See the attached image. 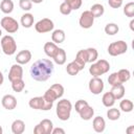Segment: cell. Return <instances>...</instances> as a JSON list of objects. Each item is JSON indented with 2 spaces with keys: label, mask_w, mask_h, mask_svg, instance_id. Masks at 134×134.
Wrapping results in <instances>:
<instances>
[{
  "label": "cell",
  "mask_w": 134,
  "mask_h": 134,
  "mask_svg": "<svg viewBox=\"0 0 134 134\" xmlns=\"http://www.w3.org/2000/svg\"><path fill=\"white\" fill-rule=\"evenodd\" d=\"M54 69L53 63L48 59H41L36 61L29 69L30 76L38 82H45L47 81Z\"/></svg>",
  "instance_id": "cell-1"
},
{
  "label": "cell",
  "mask_w": 134,
  "mask_h": 134,
  "mask_svg": "<svg viewBox=\"0 0 134 134\" xmlns=\"http://www.w3.org/2000/svg\"><path fill=\"white\" fill-rule=\"evenodd\" d=\"M71 111H72V104L69 99L63 98V99H60L59 103L57 104L55 113L60 120H63V121L68 120L70 118Z\"/></svg>",
  "instance_id": "cell-2"
},
{
  "label": "cell",
  "mask_w": 134,
  "mask_h": 134,
  "mask_svg": "<svg viewBox=\"0 0 134 134\" xmlns=\"http://www.w3.org/2000/svg\"><path fill=\"white\" fill-rule=\"evenodd\" d=\"M110 70V64L108 61L102 59L93 62L89 67V73L92 76H100Z\"/></svg>",
  "instance_id": "cell-3"
},
{
  "label": "cell",
  "mask_w": 134,
  "mask_h": 134,
  "mask_svg": "<svg viewBox=\"0 0 134 134\" xmlns=\"http://www.w3.org/2000/svg\"><path fill=\"white\" fill-rule=\"evenodd\" d=\"M63 94H64V87L61 84H53L45 91L43 97L50 103H54V100L61 98Z\"/></svg>",
  "instance_id": "cell-4"
},
{
  "label": "cell",
  "mask_w": 134,
  "mask_h": 134,
  "mask_svg": "<svg viewBox=\"0 0 134 134\" xmlns=\"http://www.w3.org/2000/svg\"><path fill=\"white\" fill-rule=\"evenodd\" d=\"M0 44H1V50L6 55H13L17 51V43L15 39L9 35L2 37Z\"/></svg>",
  "instance_id": "cell-5"
},
{
  "label": "cell",
  "mask_w": 134,
  "mask_h": 134,
  "mask_svg": "<svg viewBox=\"0 0 134 134\" xmlns=\"http://www.w3.org/2000/svg\"><path fill=\"white\" fill-rule=\"evenodd\" d=\"M127 50H128V44L122 40L112 42L108 46V53L112 57H117V55L124 54L127 52Z\"/></svg>",
  "instance_id": "cell-6"
},
{
  "label": "cell",
  "mask_w": 134,
  "mask_h": 134,
  "mask_svg": "<svg viewBox=\"0 0 134 134\" xmlns=\"http://www.w3.org/2000/svg\"><path fill=\"white\" fill-rule=\"evenodd\" d=\"M0 25L8 34H15L19 29V23L12 17H3L0 21Z\"/></svg>",
  "instance_id": "cell-7"
},
{
  "label": "cell",
  "mask_w": 134,
  "mask_h": 134,
  "mask_svg": "<svg viewBox=\"0 0 134 134\" xmlns=\"http://www.w3.org/2000/svg\"><path fill=\"white\" fill-rule=\"evenodd\" d=\"M54 24L53 21L50 20L49 18H43L41 20H39L36 24H35V29L37 32L39 34H45V32H49L53 29Z\"/></svg>",
  "instance_id": "cell-8"
},
{
  "label": "cell",
  "mask_w": 134,
  "mask_h": 134,
  "mask_svg": "<svg viewBox=\"0 0 134 134\" xmlns=\"http://www.w3.org/2000/svg\"><path fill=\"white\" fill-rule=\"evenodd\" d=\"M88 88H89V91L92 93V94H99L100 92H103L104 88H105V84H104V81L99 77V76H93L90 81H89V84H88Z\"/></svg>",
  "instance_id": "cell-9"
},
{
  "label": "cell",
  "mask_w": 134,
  "mask_h": 134,
  "mask_svg": "<svg viewBox=\"0 0 134 134\" xmlns=\"http://www.w3.org/2000/svg\"><path fill=\"white\" fill-rule=\"evenodd\" d=\"M94 17L93 15L91 14L90 10H85L81 14V17L79 19V24L82 28H85V29H88L90 27H92L93 23H94Z\"/></svg>",
  "instance_id": "cell-10"
},
{
  "label": "cell",
  "mask_w": 134,
  "mask_h": 134,
  "mask_svg": "<svg viewBox=\"0 0 134 134\" xmlns=\"http://www.w3.org/2000/svg\"><path fill=\"white\" fill-rule=\"evenodd\" d=\"M19 79H23V68H22V65L17 63V64L12 65L9 72H8V80L13 82Z\"/></svg>",
  "instance_id": "cell-11"
},
{
  "label": "cell",
  "mask_w": 134,
  "mask_h": 134,
  "mask_svg": "<svg viewBox=\"0 0 134 134\" xmlns=\"http://www.w3.org/2000/svg\"><path fill=\"white\" fill-rule=\"evenodd\" d=\"M1 104L6 110H14L17 107V98L12 94H5L1 99Z\"/></svg>",
  "instance_id": "cell-12"
},
{
  "label": "cell",
  "mask_w": 134,
  "mask_h": 134,
  "mask_svg": "<svg viewBox=\"0 0 134 134\" xmlns=\"http://www.w3.org/2000/svg\"><path fill=\"white\" fill-rule=\"evenodd\" d=\"M31 52L28 50V49H24V50H21L17 53L16 55V62L20 65H25L27 63H29V61L31 60Z\"/></svg>",
  "instance_id": "cell-13"
},
{
  "label": "cell",
  "mask_w": 134,
  "mask_h": 134,
  "mask_svg": "<svg viewBox=\"0 0 134 134\" xmlns=\"http://www.w3.org/2000/svg\"><path fill=\"white\" fill-rule=\"evenodd\" d=\"M92 127L96 133H103L106 129V121L102 116H96L93 118Z\"/></svg>",
  "instance_id": "cell-14"
},
{
  "label": "cell",
  "mask_w": 134,
  "mask_h": 134,
  "mask_svg": "<svg viewBox=\"0 0 134 134\" xmlns=\"http://www.w3.org/2000/svg\"><path fill=\"white\" fill-rule=\"evenodd\" d=\"M79 115L83 120H90L94 115V109L88 104L79 112Z\"/></svg>",
  "instance_id": "cell-15"
},
{
  "label": "cell",
  "mask_w": 134,
  "mask_h": 134,
  "mask_svg": "<svg viewBox=\"0 0 134 134\" xmlns=\"http://www.w3.org/2000/svg\"><path fill=\"white\" fill-rule=\"evenodd\" d=\"M125 91H126V89H125V86L122 84H118V85L112 86V88L110 90V92L112 93L114 98L117 99V100L121 99L125 96Z\"/></svg>",
  "instance_id": "cell-16"
},
{
  "label": "cell",
  "mask_w": 134,
  "mask_h": 134,
  "mask_svg": "<svg viewBox=\"0 0 134 134\" xmlns=\"http://www.w3.org/2000/svg\"><path fill=\"white\" fill-rule=\"evenodd\" d=\"M28 106L35 110H43V107H44L43 96H35V97L30 98L28 102Z\"/></svg>",
  "instance_id": "cell-17"
},
{
  "label": "cell",
  "mask_w": 134,
  "mask_h": 134,
  "mask_svg": "<svg viewBox=\"0 0 134 134\" xmlns=\"http://www.w3.org/2000/svg\"><path fill=\"white\" fill-rule=\"evenodd\" d=\"M53 62L58 65H64L66 63V59H67V55H66V51L63 49V48H58L57 52L54 53L53 55Z\"/></svg>",
  "instance_id": "cell-18"
},
{
  "label": "cell",
  "mask_w": 134,
  "mask_h": 134,
  "mask_svg": "<svg viewBox=\"0 0 134 134\" xmlns=\"http://www.w3.org/2000/svg\"><path fill=\"white\" fill-rule=\"evenodd\" d=\"M25 131V122L22 119H16L12 124V132L14 134H22Z\"/></svg>",
  "instance_id": "cell-19"
},
{
  "label": "cell",
  "mask_w": 134,
  "mask_h": 134,
  "mask_svg": "<svg viewBox=\"0 0 134 134\" xmlns=\"http://www.w3.org/2000/svg\"><path fill=\"white\" fill-rule=\"evenodd\" d=\"M21 25L25 28H30L34 25V15L30 13H25L21 16Z\"/></svg>",
  "instance_id": "cell-20"
},
{
  "label": "cell",
  "mask_w": 134,
  "mask_h": 134,
  "mask_svg": "<svg viewBox=\"0 0 134 134\" xmlns=\"http://www.w3.org/2000/svg\"><path fill=\"white\" fill-rule=\"evenodd\" d=\"M65 38H66V36H65V31L63 29H54L51 34V40L55 44L63 43Z\"/></svg>",
  "instance_id": "cell-21"
},
{
  "label": "cell",
  "mask_w": 134,
  "mask_h": 134,
  "mask_svg": "<svg viewBox=\"0 0 134 134\" xmlns=\"http://www.w3.org/2000/svg\"><path fill=\"white\" fill-rule=\"evenodd\" d=\"M58 46H57V44L55 43H53V42H47V43H45L44 44V52H45V54L48 57V58H53V55H54V53L57 52V50H58Z\"/></svg>",
  "instance_id": "cell-22"
},
{
  "label": "cell",
  "mask_w": 134,
  "mask_h": 134,
  "mask_svg": "<svg viewBox=\"0 0 134 134\" xmlns=\"http://www.w3.org/2000/svg\"><path fill=\"white\" fill-rule=\"evenodd\" d=\"M85 54H86V61H87V63H93L98 58V52L93 47H89V48L85 49Z\"/></svg>",
  "instance_id": "cell-23"
},
{
  "label": "cell",
  "mask_w": 134,
  "mask_h": 134,
  "mask_svg": "<svg viewBox=\"0 0 134 134\" xmlns=\"http://www.w3.org/2000/svg\"><path fill=\"white\" fill-rule=\"evenodd\" d=\"M115 100H116V99L114 98V96L112 95V93H111L110 91L104 93V95H103V97H102V103H103V105H104L105 107H107V108L113 107L114 104H115Z\"/></svg>",
  "instance_id": "cell-24"
},
{
  "label": "cell",
  "mask_w": 134,
  "mask_h": 134,
  "mask_svg": "<svg viewBox=\"0 0 134 134\" xmlns=\"http://www.w3.org/2000/svg\"><path fill=\"white\" fill-rule=\"evenodd\" d=\"M0 9L3 14H10L14 10V2L12 0H2L0 3Z\"/></svg>",
  "instance_id": "cell-25"
},
{
  "label": "cell",
  "mask_w": 134,
  "mask_h": 134,
  "mask_svg": "<svg viewBox=\"0 0 134 134\" xmlns=\"http://www.w3.org/2000/svg\"><path fill=\"white\" fill-rule=\"evenodd\" d=\"M90 12L91 14L93 15L94 18H99L104 15L105 13V7L103 4H99V3H95L93 4L91 7H90Z\"/></svg>",
  "instance_id": "cell-26"
},
{
  "label": "cell",
  "mask_w": 134,
  "mask_h": 134,
  "mask_svg": "<svg viewBox=\"0 0 134 134\" xmlns=\"http://www.w3.org/2000/svg\"><path fill=\"white\" fill-rule=\"evenodd\" d=\"M133 108H134V104L131 99H128V98H125L122 100H120L119 103V109L126 113H129V112H132L133 111Z\"/></svg>",
  "instance_id": "cell-27"
},
{
  "label": "cell",
  "mask_w": 134,
  "mask_h": 134,
  "mask_svg": "<svg viewBox=\"0 0 134 134\" xmlns=\"http://www.w3.org/2000/svg\"><path fill=\"white\" fill-rule=\"evenodd\" d=\"M39 124H40L41 127L43 128L44 134H51V131H52V129H53V124H52V121H51L50 119H47V118L42 119Z\"/></svg>",
  "instance_id": "cell-28"
},
{
  "label": "cell",
  "mask_w": 134,
  "mask_h": 134,
  "mask_svg": "<svg viewBox=\"0 0 134 134\" xmlns=\"http://www.w3.org/2000/svg\"><path fill=\"white\" fill-rule=\"evenodd\" d=\"M10 83H12V89L15 92H21L25 88V82L23 81V79L15 80V81H13Z\"/></svg>",
  "instance_id": "cell-29"
},
{
  "label": "cell",
  "mask_w": 134,
  "mask_h": 134,
  "mask_svg": "<svg viewBox=\"0 0 134 134\" xmlns=\"http://www.w3.org/2000/svg\"><path fill=\"white\" fill-rule=\"evenodd\" d=\"M118 30H119V27L115 23H108L105 26V32L108 36H114V35H116L118 32Z\"/></svg>",
  "instance_id": "cell-30"
},
{
  "label": "cell",
  "mask_w": 134,
  "mask_h": 134,
  "mask_svg": "<svg viewBox=\"0 0 134 134\" xmlns=\"http://www.w3.org/2000/svg\"><path fill=\"white\" fill-rule=\"evenodd\" d=\"M107 117L110 120H117L120 117V111L117 108L110 107V109L107 111Z\"/></svg>",
  "instance_id": "cell-31"
},
{
  "label": "cell",
  "mask_w": 134,
  "mask_h": 134,
  "mask_svg": "<svg viewBox=\"0 0 134 134\" xmlns=\"http://www.w3.org/2000/svg\"><path fill=\"white\" fill-rule=\"evenodd\" d=\"M66 71H67V73H68L69 75H76V74L81 71V69H80L79 66L72 61V62H70L69 64H67Z\"/></svg>",
  "instance_id": "cell-32"
},
{
  "label": "cell",
  "mask_w": 134,
  "mask_h": 134,
  "mask_svg": "<svg viewBox=\"0 0 134 134\" xmlns=\"http://www.w3.org/2000/svg\"><path fill=\"white\" fill-rule=\"evenodd\" d=\"M117 73H118V77H119L121 83L128 82L131 77V72H130L129 69H120V70L117 71Z\"/></svg>",
  "instance_id": "cell-33"
},
{
  "label": "cell",
  "mask_w": 134,
  "mask_h": 134,
  "mask_svg": "<svg viewBox=\"0 0 134 134\" xmlns=\"http://www.w3.org/2000/svg\"><path fill=\"white\" fill-rule=\"evenodd\" d=\"M124 14L129 18H133L134 17V2H129V3H127L125 5Z\"/></svg>",
  "instance_id": "cell-34"
},
{
  "label": "cell",
  "mask_w": 134,
  "mask_h": 134,
  "mask_svg": "<svg viewBox=\"0 0 134 134\" xmlns=\"http://www.w3.org/2000/svg\"><path fill=\"white\" fill-rule=\"evenodd\" d=\"M108 83H109V85H111V86H115V85H118V84H122V83L120 82L119 77H118V73H117V72H113V73H111V74L109 75V77H108Z\"/></svg>",
  "instance_id": "cell-35"
},
{
  "label": "cell",
  "mask_w": 134,
  "mask_h": 134,
  "mask_svg": "<svg viewBox=\"0 0 134 134\" xmlns=\"http://www.w3.org/2000/svg\"><path fill=\"white\" fill-rule=\"evenodd\" d=\"M64 2H66L71 7L72 10L79 9L83 4V0H64Z\"/></svg>",
  "instance_id": "cell-36"
},
{
  "label": "cell",
  "mask_w": 134,
  "mask_h": 134,
  "mask_svg": "<svg viewBox=\"0 0 134 134\" xmlns=\"http://www.w3.org/2000/svg\"><path fill=\"white\" fill-rule=\"evenodd\" d=\"M19 6L21 9L28 12L32 7V2L30 0H19Z\"/></svg>",
  "instance_id": "cell-37"
},
{
  "label": "cell",
  "mask_w": 134,
  "mask_h": 134,
  "mask_svg": "<svg viewBox=\"0 0 134 134\" xmlns=\"http://www.w3.org/2000/svg\"><path fill=\"white\" fill-rule=\"evenodd\" d=\"M59 9H60V13H61L62 15H64V16H68V15H70V13L72 12L71 7H70L66 2L61 3V4H60Z\"/></svg>",
  "instance_id": "cell-38"
},
{
  "label": "cell",
  "mask_w": 134,
  "mask_h": 134,
  "mask_svg": "<svg viewBox=\"0 0 134 134\" xmlns=\"http://www.w3.org/2000/svg\"><path fill=\"white\" fill-rule=\"evenodd\" d=\"M86 105H88V103H87V100H84V99H79V100H76V103H75V105H74V109H75V111L79 113Z\"/></svg>",
  "instance_id": "cell-39"
},
{
  "label": "cell",
  "mask_w": 134,
  "mask_h": 134,
  "mask_svg": "<svg viewBox=\"0 0 134 134\" xmlns=\"http://www.w3.org/2000/svg\"><path fill=\"white\" fill-rule=\"evenodd\" d=\"M108 4L112 8H119L122 4V0H108Z\"/></svg>",
  "instance_id": "cell-40"
},
{
  "label": "cell",
  "mask_w": 134,
  "mask_h": 134,
  "mask_svg": "<svg viewBox=\"0 0 134 134\" xmlns=\"http://www.w3.org/2000/svg\"><path fill=\"white\" fill-rule=\"evenodd\" d=\"M34 133H35V134H44L43 128L41 127V125H40V124H38V125L34 128Z\"/></svg>",
  "instance_id": "cell-41"
},
{
  "label": "cell",
  "mask_w": 134,
  "mask_h": 134,
  "mask_svg": "<svg viewBox=\"0 0 134 134\" xmlns=\"http://www.w3.org/2000/svg\"><path fill=\"white\" fill-rule=\"evenodd\" d=\"M51 134H65V130L62 128H53Z\"/></svg>",
  "instance_id": "cell-42"
},
{
  "label": "cell",
  "mask_w": 134,
  "mask_h": 134,
  "mask_svg": "<svg viewBox=\"0 0 134 134\" xmlns=\"http://www.w3.org/2000/svg\"><path fill=\"white\" fill-rule=\"evenodd\" d=\"M127 133L128 134H134V126H130L127 129Z\"/></svg>",
  "instance_id": "cell-43"
},
{
  "label": "cell",
  "mask_w": 134,
  "mask_h": 134,
  "mask_svg": "<svg viewBox=\"0 0 134 134\" xmlns=\"http://www.w3.org/2000/svg\"><path fill=\"white\" fill-rule=\"evenodd\" d=\"M3 82H4V76H3V73L0 71V86L3 84Z\"/></svg>",
  "instance_id": "cell-44"
},
{
  "label": "cell",
  "mask_w": 134,
  "mask_h": 134,
  "mask_svg": "<svg viewBox=\"0 0 134 134\" xmlns=\"http://www.w3.org/2000/svg\"><path fill=\"white\" fill-rule=\"evenodd\" d=\"M32 3H36V4H39V3H42L43 0H30Z\"/></svg>",
  "instance_id": "cell-45"
},
{
  "label": "cell",
  "mask_w": 134,
  "mask_h": 134,
  "mask_svg": "<svg viewBox=\"0 0 134 134\" xmlns=\"http://www.w3.org/2000/svg\"><path fill=\"white\" fill-rule=\"evenodd\" d=\"M133 24H134V20H131V22H130V28H131V30H134Z\"/></svg>",
  "instance_id": "cell-46"
},
{
  "label": "cell",
  "mask_w": 134,
  "mask_h": 134,
  "mask_svg": "<svg viewBox=\"0 0 134 134\" xmlns=\"http://www.w3.org/2000/svg\"><path fill=\"white\" fill-rule=\"evenodd\" d=\"M3 133V129H2V127L0 126V134H2Z\"/></svg>",
  "instance_id": "cell-47"
},
{
  "label": "cell",
  "mask_w": 134,
  "mask_h": 134,
  "mask_svg": "<svg viewBox=\"0 0 134 134\" xmlns=\"http://www.w3.org/2000/svg\"><path fill=\"white\" fill-rule=\"evenodd\" d=\"M1 36H2V30L0 29V37H1Z\"/></svg>",
  "instance_id": "cell-48"
},
{
  "label": "cell",
  "mask_w": 134,
  "mask_h": 134,
  "mask_svg": "<svg viewBox=\"0 0 134 134\" xmlns=\"http://www.w3.org/2000/svg\"><path fill=\"white\" fill-rule=\"evenodd\" d=\"M0 51H1V50H0Z\"/></svg>",
  "instance_id": "cell-49"
}]
</instances>
